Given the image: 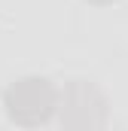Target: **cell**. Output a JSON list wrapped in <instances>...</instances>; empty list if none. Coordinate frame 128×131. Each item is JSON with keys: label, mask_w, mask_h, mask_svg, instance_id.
I'll use <instances>...</instances> for the list:
<instances>
[{"label": "cell", "mask_w": 128, "mask_h": 131, "mask_svg": "<svg viewBox=\"0 0 128 131\" xmlns=\"http://www.w3.org/2000/svg\"><path fill=\"white\" fill-rule=\"evenodd\" d=\"M3 107L9 113V119L15 125L37 128L43 122H49V116L58 110V95L52 89L49 79L43 76H25L18 82H12L3 95Z\"/></svg>", "instance_id": "6da1fadb"}, {"label": "cell", "mask_w": 128, "mask_h": 131, "mask_svg": "<svg viewBox=\"0 0 128 131\" xmlns=\"http://www.w3.org/2000/svg\"><path fill=\"white\" fill-rule=\"evenodd\" d=\"M61 122L70 131H92L104 122L107 116V104H104V95L98 92L95 85L76 79L73 85H67L61 95Z\"/></svg>", "instance_id": "7a4b0ae2"}, {"label": "cell", "mask_w": 128, "mask_h": 131, "mask_svg": "<svg viewBox=\"0 0 128 131\" xmlns=\"http://www.w3.org/2000/svg\"><path fill=\"white\" fill-rule=\"evenodd\" d=\"M92 3H110V0H92Z\"/></svg>", "instance_id": "3957f363"}]
</instances>
